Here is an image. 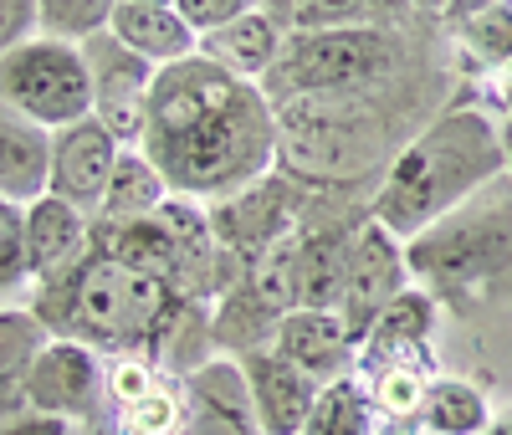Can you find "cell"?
<instances>
[{
	"label": "cell",
	"mask_w": 512,
	"mask_h": 435,
	"mask_svg": "<svg viewBox=\"0 0 512 435\" xmlns=\"http://www.w3.org/2000/svg\"><path fill=\"white\" fill-rule=\"evenodd\" d=\"M502 108H507V118H512V67H507V77H502Z\"/></svg>",
	"instance_id": "obj_35"
},
{
	"label": "cell",
	"mask_w": 512,
	"mask_h": 435,
	"mask_svg": "<svg viewBox=\"0 0 512 435\" xmlns=\"http://www.w3.org/2000/svg\"><path fill=\"white\" fill-rule=\"evenodd\" d=\"M482 435H512V415H497V420H492Z\"/></svg>",
	"instance_id": "obj_34"
},
{
	"label": "cell",
	"mask_w": 512,
	"mask_h": 435,
	"mask_svg": "<svg viewBox=\"0 0 512 435\" xmlns=\"http://www.w3.org/2000/svg\"><path fill=\"white\" fill-rule=\"evenodd\" d=\"M282 47H287V31L277 26V16L267 6H251L246 16L226 21L221 31L200 36V57L221 62L226 72H236L246 82H267V72L277 67Z\"/></svg>",
	"instance_id": "obj_20"
},
{
	"label": "cell",
	"mask_w": 512,
	"mask_h": 435,
	"mask_svg": "<svg viewBox=\"0 0 512 435\" xmlns=\"http://www.w3.org/2000/svg\"><path fill=\"white\" fill-rule=\"evenodd\" d=\"M410 6H415L420 16H436V21H441V16H446V11L456 6V0H410Z\"/></svg>",
	"instance_id": "obj_32"
},
{
	"label": "cell",
	"mask_w": 512,
	"mask_h": 435,
	"mask_svg": "<svg viewBox=\"0 0 512 435\" xmlns=\"http://www.w3.org/2000/svg\"><path fill=\"white\" fill-rule=\"evenodd\" d=\"M180 435H267L256 420L251 389L236 359H210L185 379V430Z\"/></svg>",
	"instance_id": "obj_14"
},
{
	"label": "cell",
	"mask_w": 512,
	"mask_h": 435,
	"mask_svg": "<svg viewBox=\"0 0 512 435\" xmlns=\"http://www.w3.org/2000/svg\"><path fill=\"white\" fill-rule=\"evenodd\" d=\"M185 430V379L164 374L144 354L108 359L103 410L82 435H180Z\"/></svg>",
	"instance_id": "obj_8"
},
{
	"label": "cell",
	"mask_w": 512,
	"mask_h": 435,
	"mask_svg": "<svg viewBox=\"0 0 512 435\" xmlns=\"http://www.w3.org/2000/svg\"><path fill=\"white\" fill-rule=\"evenodd\" d=\"M0 103L41 128H67L93 118V77L77 41L31 36L0 57Z\"/></svg>",
	"instance_id": "obj_7"
},
{
	"label": "cell",
	"mask_w": 512,
	"mask_h": 435,
	"mask_svg": "<svg viewBox=\"0 0 512 435\" xmlns=\"http://www.w3.org/2000/svg\"><path fill=\"white\" fill-rule=\"evenodd\" d=\"M108 31L154 67H175L200 52V31L175 6H149V0H118Z\"/></svg>",
	"instance_id": "obj_19"
},
{
	"label": "cell",
	"mask_w": 512,
	"mask_h": 435,
	"mask_svg": "<svg viewBox=\"0 0 512 435\" xmlns=\"http://www.w3.org/2000/svg\"><path fill=\"white\" fill-rule=\"evenodd\" d=\"M410 282L425 287L441 313L482 318L497 308H512V180L497 174L487 190H477L466 205L425 226L415 241H405Z\"/></svg>",
	"instance_id": "obj_6"
},
{
	"label": "cell",
	"mask_w": 512,
	"mask_h": 435,
	"mask_svg": "<svg viewBox=\"0 0 512 435\" xmlns=\"http://www.w3.org/2000/svg\"><path fill=\"white\" fill-rule=\"evenodd\" d=\"M52 343V333L41 328L31 308H0V420H11L26 405V384L41 359V348Z\"/></svg>",
	"instance_id": "obj_22"
},
{
	"label": "cell",
	"mask_w": 512,
	"mask_h": 435,
	"mask_svg": "<svg viewBox=\"0 0 512 435\" xmlns=\"http://www.w3.org/2000/svg\"><path fill=\"white\" fill-rule=\"evenodd\" d=\"M36 11H41V36L88 41V36L108 31L118 0H36Z\"/></svg>",
	"instance_id": "obj_27"
},
{
	"label": "cell",
	"mask_w": 512,
	"mask_h": 435,
	"mask_svg": "<svg viewBox=\"0 0 512 435\" xmlns=\"http://www.w3.org/2000/svg\"><path fill=\"white\" fill-rule=\"evenodd\" d=\"M164 200H169V185L154 169V159L144 149H123L113 180H108V195H103V210L93 215V221L98 226H123V221H139V215H154Z\"/></svg>",
	"instance_id": "obj_24"
},
{
	"label": "cell",
	"mask_w": 512,
	"mask_h": 435,
	"mask_svg": "<svg viewBox=\"0 0 512 435\" xmlns=\"http://www.w3.org/2000/svg\"><path fill=\"white\" fill-rule=\"evenodd\" d=\"M31 313L52 338H72L98 348L103 359L144 354L154 359V343L164 338L169 318L180 313V297L159 277L128 267L123 256L88 246V256L52 282H36Z\"/></svg>",
	"instance_id": "obj_4"
},
{
	"label": "cell",
	"mask_w": 512,
	"mask_h": 435,
	"mask_svg": "<svg viewBox=\"0 0 512 435\" xmlns=\"http://www.w3.org/2000/svg\"><path fill=\"white\" fill-rule=\"evenodd\" d=\"M492 420H497V415H492L487 395H482L472 379L436 374L431 389H425V405H420L410 435H482Z\"/></svg>",
	"instance_id": "obj_23"
},
{
	"label": "cell",
	"mask_w": 512,
	"mask_h": 435,
	"mask_svg": "<svg viewBox=\"0 0 512 435\" xmlns=\"http://www.w3.org/2000/svg\"><path fill=\"white\" fill-rule=\"evenodd\" d=\"M93 246V221L77 205L41 195L26 205V251H31V282L62 277L72 261H82Z\"/></svg>",
	"instance_id": "obj_17"
},
{
	"label": "cell",
	"mask_w": 512,
	"mask_h": 435,
	"mask_svg": "<svg viewBox=\"0 0 512 435\" xmlns=\"http://www.w3.org/2000/svg\"><path fill=\"white\" fill-rule=\"evenodd\" d=\"M441 302L425 287H405L390 308L374 318V328L359 343V369L369 364H390V359H431V338H436Z\"/></svg>",
	"instance_id": "obj_16"
},
{
	"label": "cell",
	"mask_w": 512,
	"mask_h": 435,
	"mask_svg": "<svg viewBox=\"0 0 512 435\" xmlns=\"http://www.w3.org/2000/svg\"><path fill=\"white\" fill-rule=\"evenodd\" d=\"M62 430H67V420L41 415V410H21L11 420H0V435H62Z\"/></svg>",
	"instance_id": "obj_31"
},
{
	"label": "cell",
	"mask_w": 512,
	"mask_h": 435,
	"mask_svg": "<svg viewBox=\"0 0 512 435\" xmlns=\"http://www.w3.org/2000/svg\"><path fill=\"white\" fill-rule=\"evenodd\" d=\"M456 103V62L364 93H308L277 103V174L303 190L369 200L400 149Z\"/></svg>",
	"instance_id": "obj_2"
},
{
	"label": "cell",
	"mask_w": 512,
	"mask_h": 435,
	"mask_svg": "<svg viewBox=\"0 0 512 435\" xmlns=\"http://www.w3.org/2000/svg\"><path fill=\"white\" fill-rule=\"evenodd\" d=\"M108 395V359L88 343H72V338H52L41 348V359L31 369L26 384V405L41 415H57V420H77L88 425L103 410Z\"/></svg>",
	"instance_id": "obj_10"
},
{
	"label": "cell",
	"mask_w": 512,
	"mask_h": 435,
	"mask_svg": "<svg viewBox=\"0 0 512 435\" xmlns=\"http://www.w3.org/2000/svg\"><path fill=\"white\" fill-rule=\"evenodd\" d=\"M118 154H123V144L108 134L98 118L57 128L52 134V185H47V195L77 205L93 221V215L103 210V195H108V180L118 169Z\"/></svg>",
	"instance_id": "obj_12"
},
{
	"label": "cell",
	"mask_w": 512,
	"mask_h": 435,
	"mask_svg": "<svg viewBox=\"0 0 512 435\" xmlns=\"http://www.w3.org/2000/svg\"><path fill=\"white\" fill-rule=\"evenodd\" d=\"M149 6H175V0H149Z\"/></svg>",
	"instance_id": "obj_36"
},
{
	"label": "cell",
	"mask_w": 512,
	"mask_h": 435,
	"mask_svg": "<svg viewBox=\"0 0 512 435\" xmlns=\"http://www.w3.org/2000/svg\"><path fill=\"white\" fill-rule=\"evenodd\" d=\"M52 185V128L0 103V200L31 205Z\"/></svg>",
	"instance_id": "obj_18"
},
{
	"label": "cell",
	"mask_w": 512,
	"mask_h": 435,
	"mask_svg": "<svg viewBox=\"0 0 512 435\" xmlns=\"http://www.w3.org/2000/svg\"><path fill=\"white\" fill-rule=\"evenodd\" d=\"M303 435H379V410L359 374L323 384V395L303 425Z\"/></svg>",
	"instance_id": "obj_25"
},
{
	"label": "cell",
	"mask_w": 512,
	"mask_h": 435,
	"mask_svg": "<svg viewBox=\"0 0 512 435\" xmlns=\"http://www.w3.org/2000/svg\"><path fill=\"white\" fill-rule=\"evenodd\" d=\"M451 62V31L436 16H415L400 26H349V31H292L277 67L267 72V103L308 93H364L390 87L415 72Z\"/></svg>",
	"instance_id": "obj_5"
},
{
	"label": "cell",
	"mask_w": 512,
	"mask_h": 435,
	"mask_svg": "<svg viewBox=\"0 0 512 435\" xmlns=\"http://www.w3.org/2000/svg\"><path fill=\"white\" fill-rule=\"evenodd\" d=\"M502 154H507V180H512V118H502Z\"/></svg>",
	"instance_id": "obj_33"
},
{
	"label": "cell",
	"mask_w": 512,
	"mask_h": 435,
	"mask_svg": "<svg viewBox=\"0 0 512 435\" xmlns=\"http://www.w3.org/2000/svg\"><path fill=\"white\" fill-rule=\"evenodd\" d=\"M461 52H472L477 67H512V0L482 6L472 16H461L446 26Z\"/></svg>",
	"instance_id": "obj_26"
},
{
	"label": "cell",
	"mask_w": 512,
	"mask_h": 435,
	"mask_svg": "<svg viewBox=\"0 0 512 435\" xmlns=\"http://www.w3.org/2000/svg\"><path fill=\"white\" fill-rule=\"evenodd\" d=\"M277 26L292 31H349V26H400L420 11L410 0H267Z\"/></svg>",
	"instance_id": "obj_21"
},
{
	"label": "cell",
	"mask_w": 512,
	"mask_h": 435,
	"mask_svg": "<svg viewBox=\"0 0 512 435\" xmlns=\"http://www.w3.org/2000/svg\"><path fill=\"white\" fill-rule=\"evenodd\" d=\"M31 282V251H26V205L0 200V292H16Z\"/></svg>",
	"instance_id": "obj_28"
},
{
	"label": "cell",
	"mask_w": 512,
	"mask_h": 435,
	"mask_svg": "<svg viewBox=\"0 0 512 435\" xmlns=\"http://www.w3.org/2000/svg\"><path fill=\"white\" fill-rule=\"evenodd\" d=\"M410 287V267H405V241L395 231H384L374 215L359 226L354 251H349V277H344V302L338 318L354 328V338L364 343V333L374 328V318Z\"/></svg>",
	"instance_id": "obj_11"
},
{
	"label": "cell",
	"mask_w": 512,
	"mask_h": 435,
	"mask_svg": "<svg viewBox=\"0 0 512 435\" xmlns=\"http://www.w3.org/2000/svg\"><path fill=\"white\" fill-rule=\"evenodd\" d=\"M497 174H507L502 123H492V113L456 98L400 149L390 174L369 195V215L400 241H415L425 226H436L441 215H451L477 190H487Z\"/></svg>",
	"instance_id": "obj_3"
},
{
	"label": "cell",
	"mask_w": 512,
	"mask_h": 435,
	"mask_svg": "<svg viewBox=\"0 0 512 435\" xmlns=\"http://www.w3.org/2000/svg\"><path fill=\"white\" fill-rule=\"evenodd\" d=\"M139 149L164 174L169 195L221 205L277 169V108L262 82H246L195 52L159 67Z\"/></svg>",
	"instance_id": "obj_1"
},
{
	"label": "cell",
	"mask_w": 512,
	"mask_h": 435,
	"mask_svg": "<svg viewBox=\"0 0 512 435\" xmlns=\"http://www.w3.org/2000/svg\"><path fill=\"white\" fill-rule=\"evenodd\" d=\"M241 374H246V389H251V405H256V420H262L267 435H303L323 384L313 374H303L297 364H287L272 348H256V354L236 359Z\"/></svg>",
	"instance_id": "obj_15"
},
{
	"label": "cell",
	"mask_w": 512,
	"mask_h": 435,
	"mask_svg": "<svg viewBox=\"0 0 512 435\" xmlns=\"http://www.w3.org/2000/svg\"><path fill=\"white\" fill-rule=\"evenodd\" d=\"M36 31H41L36 0H0V57L16 52L21 41H31Z\"/></svg>",
	"instance_id": "obj_30"
},
{
	"label": "cell",
	"mask_w": 512,
	"mask_h": 435,
	"mask_svg": "<svg viewBox=\"0 0 512 435\" xmlns=\"http://www.w3.org/2000/svg\"><path fill=\"white\" fill-rule=\"evenodd\" d=\"M272 354H282L287 364L313 374L318 384L359 374V338H354V328L338 313H318V308H292L277 323Z\"/></svg>",
	"instance_id": "obj_13"
},
{
	"label": "cell",
	"mask_w": 512,
	"mask_h": 435,
	"mask_svg": "<svg viewBox=\"0 0 512 435\" xmlns=\"http://www.w3.org/2000/svg\"><path fill=\"white\" fill-rule=\"evenodd\" d=\"M82 47V62H88L93 77V118L108 128V134L123 149L144 144V118H149V87L159 77L154 62H144L139 52H128L113 31H98Z\"/></svg>",
	"instance_id": "obj_9"
},
{
	"label": "cell",
	"mask_w": 512,
	"mask_h": 435,
	"mask_svg": "<svg viewBox=\"0 0 512 435\" xmlns=\"http://www.w3.org/2000/svg\"><path fill=\"white\" fill-rule=\"evenodd\" d=\"M262 6H267V0H262Z\"/></svg>",
	"instance_id": "obj_37"
},
{
	"label": "cell",
	"mask_w": 512,
	"mask_h": 435,
	"mask_svg": "<svg viewBox=\"0 0 512 435\" xmlns=\"http://www.w3.org/2000/svg\"><path fill=\"white\" fill-rule=\"evenodd\" d=\"M251 6H262V0H175V11L200 31V36H210V31H221L226 21H236V16H246Z\"/></svg>",
	"instance_id": "obj_29"
}]
</instances>
